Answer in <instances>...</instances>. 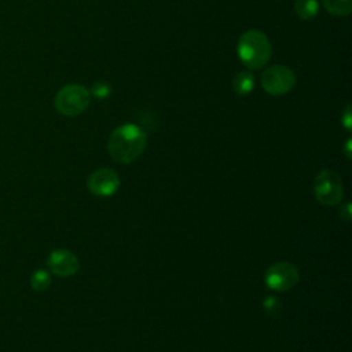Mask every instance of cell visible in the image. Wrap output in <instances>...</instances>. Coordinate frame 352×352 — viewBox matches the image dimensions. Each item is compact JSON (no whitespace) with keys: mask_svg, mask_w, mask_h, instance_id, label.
Here are the masks:
<instances>
[{"mask_svg":"<svg viewBox=\"0 0 352 352\" xmlns=\"http://www.w3.org/2000/svg\"><path fill=\"white\" fill-rule=\"evenodd\" d=\"M263 308L265 309V312L270 315V316H272V318H278L279 315H280V312H282V305H280V302H279V300L278 298H275L274 296H270V297H267L264 301H263Z\"/></svg>","mask_w":352,"mask_h":352,"instance_id":"cell-13","label":"cell"},{"mask_svg":"<svg viewBox=\"0 0 352 352\" xmlns=\"http://www.w3.org/2000/svg\"><path fill=\"white\" fill-rule=\"evenodd\" d=\"M319 11L318 0H296L294 12L302 21H309L316 16Z\"/></svg>","mask_w":352,"mask_h":352,"instance_id":"cell-9","label":"cell"},{"mask_svg":"<svg viewBox=\"0 0 352 352\" xmlns=\"http://www.w3.org/2000/svg\"><path fill=\"white\" fill-rule=\"evenodd\" d=\"M324 8L336 15V16H345L351 14L352 10V0H323Z\"/></svg>","mask_w":352,"mask_h":352,"instance_id":"cell-11","label":"cell"},{"mask_svg":"<svg viewBox=\"0 0 352 352\" xmlns=\"http://www.w3.org/2000/svg\"><path fill=\"white\" fill-rule=\"evenodd\" d=\"M238 56L250 70L265 66L271 58V44L268 37L260 30H248L238 40Z\"/></svg>","mask_w":352,"mask_h":352,"instance_id":"cell-2","label":"cell"},{"mask_svg":"<svg viewBox=\"0 0 352 352\" xmlns=\"http://www.w3.org/2000/svg\"><path fill=\"white\" fill-rule=\"evenodd\" d=\"M47 264L50 271L58 276H72L80 268L77 256L66 249H56L51 252Z\"/></svg>","mask_w":352,"mask_h":352,"instance_id":"cell-8","label":"cell"},{"mask_svg":"<svg viewBox=\"0 0 352 352\" xmlns=\"http://www.w3.org/2000/svg\"><path fill=\"white\" fill-rule=\"evenodd\" d=\"M342 122L346 129H351V107L349 106H346L345 109V113L342 116Z\"/></svg>","mask_w":352,"mask_h":352,"instance_id":"cell-16","label":"cell"},{"mask_svg":"<svg viewBox=\"0 0 352 352\" xmlns=\"http://www.w3.org/2000/svg\"><path fill=\"white\" fill-rule=\"evenodd\" d=\"M51 285V276L45 270H37L32 274L30 276V286L37 290V292H43L47 290Z\"/></svg>","mask_w":352,"mask_h":352,"instance_id":"cell-12","label":"cell"},{"mask_svg":"<svg viewBox=\"0 0 352 352\" xmlns=\"http://www.w3.org/2000/svg\"><path fill=\"white\" fill-rule=\"evenodd\" d=\"M264 279L270 289L275 292H285V290H290L298 283L300 274H298V268L294 264L279 261L272 264L267 270Z\"/></svg>","mask_w":352,"mask_h":352,"instance_id":"cell-6","label":"cell"},{"mask_svg":"<svg viewBox=\"0 0 352 352\" xmlns=\"http://www.w3.org/2000/svg\"><path fill=\"white\" fill-rule=\"evenodd\" d=\"M87 187L96 197H110L118 190L120 177L110 168H99L88 177Z\"/></svg>","mask_w":352,"mask_h":352,"instance_id":"cell-7","label":"cell"},{"mask_svg":"<svg viewBox=\"0 0 352 352\" xmlns=\"http://www.w3.org/2000/svg\"><path fill=\"white\" fill-rule=\"evenodd\" d=\"M314 194L323 205H337L344 195L341 177L331 169H322L314 180Z\"/></svg>","mask_w":352,"mask_h":352,"instance_id":"cell-4","label":"cell"},{"mask_svg":"<svg viewBox=\"0 0 352 352\" xmlns=\"http://www.w3.org/2000/svg\"><path fill=\"white\" fill-rule=\"evenodd\" d=\"M261 85L270 95H285L296 85V74L287 66L274 65L264 70L261 76Z\"/></svg>","mask_w":352,"mask_h":352,"instance_id":"cell-5","label":"cell"},{"mask_svg":"<svg viewBox=\"0 0 352 352\" xmlns=\"http://www.w3.org/2000/svg\"><path fill=\"white\" fill-rule=\"evenodd\" d=\"M91 92H92V95H94L95 98L104 99V98H107V96L110 95L111 88H110V85H107L106 82H96V84L92 85Z\"/></svg>","mask_w":352,"mask_h":352,"instance_id":"cell-14","label":"cell"},{"mask_svg":"<svg viewBox=\"0 0 352 352\" xmlns=\"http://www.w3.org/2000/svg\"><path fill=\"white\" fill-rule=\"evenodd\" d=\"M340 217L345 221H351L352 219V213H351V204L349 202H345L344 206H341L340 209Z\"/></svg>","mask_w":352,"mask_h":352,"instance_id":"cell-15","label":"cell"},{"mask_svg":"<svg viewBox=\"0 0 352 352\" xmlns=\"http://www.w3.org/2000/svg\"><path fill=\"white\" fill-rule=\"evenodd\" d=\"M254 88V78L249 72H239L232 78V89L238 95H248Z\"/></svg>","mask_w":352,"mask_h":352,"instance_id":"cell-10","label":"cell"},{"mask_svg":"<svg viewBox=\"0 0 352 352\" xmlns=\"http://www.w3.org/2000/svg\"><path fill=\"white\" fill-rule=\"evenodd\" d=\"M147 143L146 132L133 124L116 128L107 142L110 157L118 164H131L144 151Z\"/></svg>","mask_w":352,"mask_h":352,"instance_id":"cell-1","label":"cell"},{"mask_svg":"<svg viewBox=\"0 0 352 352\" xmlns=\"http://www.w3.org/2000/svg\"><path fill=\"white\" fill-rule=\"evenodd\" d=\"M91 102L89 91L80 84H67L62 87L55 96V109L58 113L74 117L84 113Z\"/></svg>","mask_w":352,"mask_h":352,"instance_id":"cell-3","label":"cell"}]
</instances>
